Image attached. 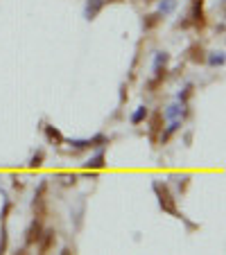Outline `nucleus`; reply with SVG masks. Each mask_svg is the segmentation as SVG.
Returning <instances> with one entry per match:
<instances>
[{"label":"nucleus","instance_id":"nucleus-1","mask_svg":"<svg viewBox=\"0 0 226 255\" xmlns=\"http://www.w3.org/2000/svg\"><path fill=\"white\" fill-rule=\"evenodd\" d=\"M152 192L156 194V201H159V208L170 217H179V203H177V194L172 192L168 181H161V178H154L152 181Z\"/></svg>","mask_w":226,"mask_h":255},{"label":"nucleus","instance_id":"nucleus-2","mask_svg":"<svg viewBox=\"0 0 226 255\" xmlns=\"http://www.w3.org/2000/svg\"><path fill=\"white\" fill-rule=\"evenodd\" d=\"M48 192H50V181L43 178L39 185H36V192H34V199H32V212L34 217L39 219H48V212H50V206H48Z\"/></svg>","mask_w":226,"mask_h":255},{"label":"nucleus","instance_id":"nucleus-3","mask_svg":"<svg viewBox=\"0 0 226 255\" xmlns=\"http://www.w3.org/2000/svg\"><path fill=\"white\" fill-rule=\"evenodd\" d=\"M147 138H149V142L154 144V147H159V135H161V131H163V127H165V116H163V111L161 109H154V111H149V116H147Z\"/></svg>","mask_w":226,"mask_h":255},{"label":"nucleus","instance_id":"nucleus-4","mask_svg":"<svg viewBox=\"0 0 226 255\" xmlns=\"http://www.w3.org/2000/svg\"><path fill=\"white\" fill-rule=\"evenodd\" d=\"M204 2L206 0H190V11H188V18L193 23L195 32H204L208 25L206 20V11H204Z\"/></svg>","mask_w":226,"mask_h":255},{"label":"nucleus","instance_id":"nucleus-5","mask_svg":"<svg viewBox=\"0 0 226 255\" xmlns=\"http://www.w3.org/2000/svg\"><path fill=\"white\" fill-rule=\"evenodd\" d=\"M170 79V70L168 66H159V68H152V77L145 79V93H159L163 88V84Z\"/></svg>","mask_w":226,"mask_h":255},{"label":"nucleus","instance_id":"nucleus-6","mask_svg":"<svg viewBox=\"0 0 226 255\" xmlns=\"http://www.w3.org/2000/svg\"><path fill=\"white\" fill-rule=\"evenodd\" d=\"M43 228H45V222L43 219H39V217H34L32 222L27 224V228H25V233H23V246L25 249H34L36 246V242H39V237H41V233H43Z\"/></svg>","mask_w":226,"mask_h":255},{"label":"nucleus","instance_id":"nucleus-7","mask_svg":"<svg viewBox=\"0 0 226 255\" xmlns=\"http://www.w3.org/2000/svg\"><path fill=\"white\" fill-rule=\"evenodd\" d=\"M57 240H59V233L54 231L52 226H45L34 249L39 251L41 255H45V253H50V251H54V246H57Z\"/></svg>","mask_w":226,"mask_h":255},{"label":"nucleus","instance_id":"nucleus-8","mask_svg":"<svg viewBox=\"0 0 226 255\" xmlns=\"http://www.w3.org/2000/svg\"><path fill=\"white\" fill-rule=\"evenodd\" d=\"M41 131H43L45 142H48L50 147H54V149H59V147L66 144V135H63V131L59 129V127L48 125V122H41Z\"/></svg>","mask_w":226,"mask_h":255},{"label":"nucleus","instance_id":"nucleus-9","mask_svg":"<svg viewBox=\"0 0 226 255\" xmlns=\"http://www.w3.org/2000/svg\"><path fill=\"white\" fill-rule=\"evenodd\" d=\"M183 57H186L188 63H193V66H204L206 63V48H204V43L195 41V43H190L186 48Z\"/></svg>","mask_w":226,"mask_h":255},{"label":"nucleus","instance_id":"nucleus-10","mask_svg":"<svg viewBox=\"0 0 226 255\" xmlns=\"http://www.w3.org/2000/svg\"><path fill=\"white\" fill-rule=\"evenodd\" d=\"M106 167H109V163H106V147L95 149V154L82 163V169H95V172H104Z\"/></svg>","mask_w":226,"mask_h":255},{"label":"nucleus","instance_id":"nucleus-11","mask_svg":"<svg viewBox=\"0 0 226 255\" xmlns=\"http://www.w3.org/2000/svg\"><path fill=\"white\" fill-rule=\"evenodd\" d=\"M181 127H183V120H181V118L165 122L163 131H161V135H159V147H165V144H170V140H172L174 135L181 131Z\"/></svg>","mask_w":226,"mask_h":255},{"label":"nucleus","instance_id":"nucleus-12","mask_svg":"<svg viewBox=\"0 0 226 255\" xmlns=\"http://www.w3.org/2000/svg\"><path fill=\"white\" fill-rule=\"evenodd\" d=\"M52 181L63 190H72L75 185L79 183V174L77 172H54Z\"/></svg>","mask_w":226,"mask_h":255},{"label":"nucleus","instance_id":"nucleus-13","mask_svg":"<svg viewBox=\"0 0 226 255\" xmlns=\"http://www.w3.org/2000/svg\"><path fill=\"white\" fill-rule=\"evenodd\" d=\"M84 215H86V197H79L77 206H72V210H70V222L75 231H82L84 228Z\"/></svg>","mask_w":226,"mask_h":255},{"label":"nucleus","instance_id":"nucleus-14","mask_svg":"<svg viewBox=\"0 0 226 255\" xmlns=\"http://www.w3.org/2000/svg\"><path fill=\"white\" fill-rule=\"evenodd\" d=\"M168 181H170V183H177L179 194H186L188 188H190V181H193V174H186V172H170V174H168Z\"/></svg>","mask_w":226,"mask_h":255},{"label":"nucleus","instance_id":"nucleus-15","mask_svg":"<svg viewBox=\"0 0 226 255\" xmlns=\"http://www.w3.org/2000/svg\"><path fill=\"white\" fill-rule=\"evenodd\" d=\"M104 7H106L104 0H86V5H84V18H86L88 23H93V20L102 14Z\"/></svg>","mask_w":226,"mask_h":255},{"label":"nucleus","instance_id":"nucleus-16","mask_svg":"<svg viewBox=\"0 0 226 255\" xmlns=\"http://www.w3.org/2000/svg\"><path fill=\"white\" fill-rule=\"evenodd\" d=\"M163 18L165 16L161 14V11H149V14H145L143 16V32H154L156 27H159L161 23H163Z\"/></svg>","mask_w":226,"mask_h":255},{"label":"nucleus","instance_id":"nucleus-17","mask_svg":"<svg viewBox=\"0 0 226 255\" xmlns=\"http://www.w3.org/2000/svg\"><path fill=\"white\" fill-rule=\"evenodd\" d=\"M45 149H36L32 156H29V160H27V169H32V172H36V169H41L45 165Z\"/></svg>","mask_w":226,"mask_h":255},{"label":"nucleus","instance_id":"nucleus-18","mask_svg":"<svg viewBox=\"0 0 226 255\" xmlns=\"http://www.w3.org/2000/svg\"><path fill=\"white\" fill-rule=\"evenodd\" d=\"M224 63H226V54H224V50L206 52V66H211V68H224Z\"/></svg>","mask_w":226,"mask_h":255},{"label":"nucleus","instance_id":"nucleus-19","mask_svg":"<svg viewBox=\"0 0 226 255\" xmlns=\"http://www.w3.org/2000/svg\"><path fill=\"white\" fill-rule=\"evenodd\" d=\"M195 97V84L193 82H186L181 86V91L177 93V102H181V104H190V100Z\"/></svg>","mask_w":226,"mask_h":255},{"label":"nucleus","instance_id":"nucleus-20","mask_svg":"<svg viewBox=\"0 0 226 255\" xmlns=\"http://www.w3.org/2000/svg\"><path fill=\"white\" fill-rule=\"evenodd\" d=\"M147 116H149V106L147 104H140L138 109H136V111L129 116V122L134 127H138V125H143V122L147 120Z\"/></svg>","mask_w":226,"mask_h":255},{"label":"nucleus","instance_id":"nucleus-21","mask_svg":"<svg viewBox=\"0 0 226 255\" xmlns=\"http://www.w3.org/2000/svg\"><path fill=\"white\" fill-rule=\"evenodd\" d=\"M14 208H16V203L11 201L9 197L2 199V208H0V224L9 222V217H11V212H14Z\"/></svg>","mask_w":226,"mask_h":255},{"label":"nucleus","instance_id":"nucleus-22","mask_svg":"<svg viewBox=\"0 0 226 255\" xmlns=\"http://www.w3.org/2000/svg\"><path fill=\"white\" fill-rule=\"evenodd\" d=\"M9 251V228L7 224H0V255Z\"/></svg>","mask_w":226,"mask_h":255},{"label":"nucleus","instance_id":"nucleus-23","mask_svg":"<svg viewBox=\"0 0 226 255\" xmlns=\"http://www.w3.org/2000/svg\"><path fill=\"white\" fill-rule=\"evenodd\" d=\"M9 181H11V190L14 192H25V188H27V183H25V178L20 176V174H16V172H11L9 174Z\"/></svg>","mask_w":226,"mask_h":255},{"label":"nucleus","instance_id":"nucleus-24","mask_svg":"<svg viewBox=\"0 0 226 255\" xmlns=\"http://www.w3.org/2000/svg\"><path fill=\"white\" fill-rule=\"evenodd\" d=\"M181 102H174V104H170V106H165V111H163V116H165V120H177L179 116H181Z\"/></svg>","mask_w":226,"mask_h":255},{"label":"nucleus","instance_id":"nucleus-25","mask_svg":"<svg viewBox=\"0 0 226 255\" xmlns=\"http://www.w3.org/2000/svg\"><path fill=\"white\" fill-rule=\"evenodd\" d=\"M170 61H172V54H170L168 50H161V52H156V54H154V63H152V68L170 66Z\"/></svg>","mask_w":226,"mask_h":255},{"label":"nucleus","instance_id":"nucleus-26","mask_svg":"<svg viewBox=\"0 0 226 255\" xmlns=\"http://www.w3.org/2000/svg\"><path fill=\"white\" fill-rule=\"evenodd\" d=\"M174 9H177V0H159V11L163 16L172 14Z\"/></svg>","mask_w":226,"mask_h":255},{"label":"nucleus","instance_id":"nucleus-27","mask_svg":"<svg viewBox=\"0 0 226 255\" xmlns=\"http://www.w3.org/2000/svg\"><path fill=\"white\" fill-rule=\"evenodd\" d=\"M118 95H120V106H125L127 102H129V84L122 82L120 88H118Z\"/></svg>","mask_w":226,"mask_h":255},{"label":"nucleus","instance_id":"nucleus-28","mask_svg":"<svg viewBox=\"0 0 226 255\" xmlns=\"http://www.w3.org/2000/svg\"><path fill=\"white\" fill-rule=\"evenodd\" d=\"M177 219H181V222L186 224V231H188V233H195V231H199V224L190 222V219H188V217L183 215V212H179V217H177Z\"/></svg>","mask_w":226,"mask_h":255},{"label":"nucleus","instance_id":"nucleus-29","mask_svg":"<svg viewBox=\"0 0 226 255\" xmlns=\"http://www.w3.org/2000/svg\"><path fill=\"white\" fill-rule=\"evenodd\" d=\"M77 174H79V178H86V181H97L100 178V172H95V169H82Z\"/></svg>","mask_w":226,"mask_h":255},{"label":"nucleus","instance_id":"nucleus-30","mask_svg":"<svg viewBox=\"0 0 226 255\" xmlns=\"http://www.w3.org/2000/svg\"><path fill=\"white\" fill-rule=\"evenodd\" d=\"M193 138H195V131H193V129H188L186 133L181 135V142H183V147H193Z\"/></svg>","mask_w":226,"mask_h":255},{"label":"nucleus","instance_id":"nucleus-31","mask_svg":"<svg viewBox=\"0 0 226 255\" xmlns=\"http://www.w3.org/2000/svg\"><path fill=\"white\" fill-rule=\"evenodd\" d=\"M190 27H193V23H190V18H188V16H183V18L177 23V29H190Z\"/></svg>","mask_w":226,"mask_h":255},{"label":"nucleus","instance_id":"nucleus-32","mask_svg":"<svg viewBox=\"0 0 226 255\" xmlns=\"http://www.w3.org/2000/svg\"><path fill=\"white\" fill-rule=\"evenodd\" d=\"M181 75H183V63H179V66L174 68V70H170V77H174V79L181 77Z\"/></svg>","mask_w":226,"mask_h":255},{"label":"nucleus","instance_id":"nucleus-33","mask_svg":"<svg viewBox=\"0 0 226 255\" xmlns=\"http://www.w3.org/2000/svg\"><path fill=\"white\" fill-rule=\"evenodd\" d=\"M75 253V246H63L61 251H59V255H72Z\"/></svg>","mask_w":226,"mask_h":255},{"label":"nucleus","instance_id":"nucleus-34","mask_svg":"<svg viewBox=\"0 0 226 255\" xmlns=\"http://www.w3.org/2000/svg\"><path fill=\"white\" fill-rule=\"evenodd\" d=\"M217 34H220V36L224 34V20H220V23L215 25V36H217Z\"/></svg>","mask_w":226,"mask_h":255},{"label":"nucleus","instance_id":"nucleus-35","mask_svg":"<svg viewBox=\"0 0 226 255\" xmlns=\"http://www.w3.org/2000/svg\"><path fill=\"white\" fill-rule=\"evenodd\" d=\"M106 5H122V2H127V0H104Z\"/></svg>","mask_w":226,"mask_h":255},{"label":"nucleus","instance_id":"nucleus-36","mask_svg":"<svg viewBox=\"0 0 226 255\" xmlns=\"http://www.w3.org/2000/svg\"><path fill=\"white\" fill-rule=\"evenodd\" d=\"M145 5H152V2H159V0H143Z\"/></svg>","mask_w":226,"mask_h":255},{"label":"nucleus","instance_id":"nucleus-37","mask_svg":"<svg viewBox=\"0 0 226 255\" xmlns=\"http://www.w3.org/2000/svg\"><path fill=\"white\" fill-rule=\"evenodd\" d=\"M220 7H222V9H224V0H220Z\"/></svg>","mask_w":226,"mask_h":255}]
</instances>
